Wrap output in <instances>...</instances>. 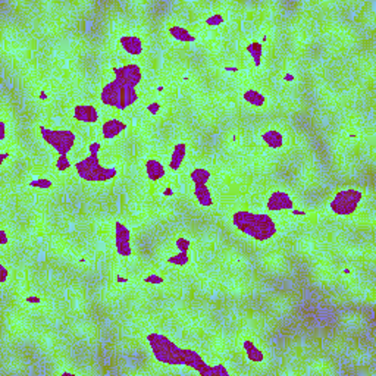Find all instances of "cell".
Returning <instances> with one entry per match:
<instances>
[{
    "label": "cell",
    "mask_w": 376,
    "mask_h": 376,
    "mask_svg": "<svg viewBox=\"0 0 376 376\" xmlns=\"http://www.w3.org/2000/svg\"><path fill=\"white\" fill-rule=\"evenodd\" d=\"M232 224L238 231L246 235H250L259 243L268 241L276 235L275 221L265 213H251V212H237L232 216Z\"/></svg>",
    "instance_id": "6da1fadb"
},
{
    "label": "cell",
    "mask_w": 376,
    "mask_h": 376,
    "mask_svg": "<svg viewBox=\"0 0 376 376\" xmlns=\"http://www.w3.org/2000/svg\"><path fill=\"white\" fill-rule=\"evenodd\" d=\"M138 99V94L134 87L125 85L116 80L106 84L102 90L100 100L106 106H112L115 109L124 110L128 106L134 104Z\"/></svg>",
    "instance_id": "7a4b0ae2"
},
{
    "label": "cell",
    "mask_w": 376,
    "mask_h": 376,
    "mask_svg": "<svg viewBox=\"0 0 376 376\" xmlns=\"http://www.w3.org/2000/svg\"><path fill=\"white\" fill-rule=\"evenodd\" d=\"M147 341L157 361L172 366L182 364V348H179L167 336L160 334H150Z\"/></svg>",
    "instance_id": "3957f363"
},
{
    "label": "cell",
    "mask_w": 376,
    "mask_h": 376,
    "mask_svg": "<svg viewBox=\"0 0 376 376\" xmlns=\"http://www.w3.org/2000/svg\"><path fill=\"white\" fill-rule=\"evenodd\" d=\"M77 173L81 179L88 182H104L112 179L116 175L115 167H103L99 162L97 153L90 154L87 159H83L75 163Z\"/></svg>",
    "instance_id": "277c9868"
},
{
    "label": "cell",
    "mask_w": 376,
    "mask_h": 376,
    "mask_svg": "<svg viewBox=\"0 0 376 376\" xmlns=\"http://www.w3.org/2000/svg\"><path fill=\"white\" fill-rule=\"evenodd\" d=\"M361 197H363V193L358 190H344L335 194L329 208L335 215L347 216L355 212Z\"/></svg>",
    "instance_id": "5b68a950"
},
{
    "label": "cell",
    "mask_w": 376,
    "mask_h": 376,
    "mask_svg": "<svg viewBox=\"0 0 376 376\" xmlns=\"http://www.w3.org/2000/svg\"><path fill=\"white\" fill-rule=\"evenodd\" d=\"M40 134L43 140L50 144L59 154H66L75 144V134L72 131H55L46 126H40Z\"/></svg>",
    "instance_id": "8992f818"
},
{
    "label": "cell",
    "mask_w": 376,
    "mask_h": 376,
    "mask_svg": "<svg viewBox=\"0 0 376 376\" xmlns=\"http://www.w3.org/2000/svg\"><path fill=\"white\" fill-rule=\"evenodd\" d=\"M115 80L129 85V87H137L138 83L141 81V68L137 63H129V65H124L121 68H115Z\"/></svg>",
    "instance_id": "52a82bcc"
},
{
    "label": "cell",
    "mask_w": 376,
    "mask_h": 376,
    "mask_svg": "<svg viewBox=\"0 0 376 376\" xmlns=\"http://www.w3.org/2000/svg\"><path fill=\"white\" fill-rule=\"evenodd\" d=\"M129 240H131V235H129V231L126 230V227L121 222H116L115 224V246H116L118 254H121L122 257H128L132 253Z\"/></svg>",
    "instance_id": "ba28073f"
},
{
    "label": "cell",
    "mask_w": 376,
    "mask_h": 376,
    "mask_svg": "<svg viewBox=\"0 0 376 376\" xmlns=\"http://www.w3.org/2000/svg\"><path fill=\"white\" fill-rule=\"evenodd\" d=\"M268 210L271 212H279V210H291L294 208V202L285 191H275L271 194L266 203Z\"/></svg>",
    "instance_id": "9c48e42d"
},
{
    "label": "cell",
    "mask_w": 376,
    "mask_h": 376,
    "mask_svg": "<svg viewBox=\"0 0 376 376\" xmlns=\"http://www.w3.org/2000/svg\"><path fill=\"white\" fill-rule=\"evenodd\" d=\"M182 364L194 369L196 372H199L203 376H205L206 370L209 369V364H206V361L202 358V355L190 348H182Z\"/></svg>",
    "instance_id": "30bf717a"
},
{
    "label": "cell",
    "mask_w": 376,
    "mask_h": 376,
    "mask_svg": "<svg viewBox=\"0 0 376 376\" xmlns=\"http://www.w3.org/2000/svg\"><path fill=\"white\" fill-rule=\"evenodd\" d=\"M74 118L80 122L96 124L99 121V112L94 106L80 104V106H75V109H74Z\"/></svg>",
    "instance_id": "8fae6325"
},
{
    "label": "cell",
    "mask_w": 376,
    "mask_h": 376,
    "mask_svg": "<svg viewBox=\"0 0 376 376\" xmlns=\"http://www.w3.org/2000/svg\"><path fill=\"white\" fill-rule=\"evenodd\" d=\"M119 44L128 55H132V56H138L143 52V43L135 36H122L119 39Z\"/></svg>",
    "instance_id": "7c38bea8"
},
{
    "label": "cell",
    "mask_w": 376,
    "mask_h": 376,
    "mask_svg": "<svg viewBox=\"0 0 376 376\" xmlns=\"http://www.w3.org/2000/svg\"><path fill=\"white\" fill-rule=\"evenodd\" d=\"M124 129H126V125L119 121V119H110V121H106L102 126V132H103V137L106 140H112L115 137H118Z\"/></svg>",
    "instance_id": "4fadbf2b"
},
{
    "label": "cell",
    "mask_w": 376,
    "mask_h": 376,
    "mask_svg": "<svg viewBox=\"0 0 376 376\" xmlns=\"http://www.w3.org/2000/svg\"><path fill=\"white\" fill-rule=\"evenodd\" d=\"M194 197H196V200L199 202V205H202V206H205V208H210V206L213 205L210 190H209V187H208L206 184H199V185H196V188H194Z\"/></svg>",
    "instance_id": "5bb4252c"
},
{
    "label": "cell",
    "mask_w": 376,
    "mask_h": 376,
    "mask_svg": "<svg viewBox=\"0 0 376 376\" xmlns=\"http://www.w3.org/2000/svg\"><path fill=\"white\" fill-rule=\"evenodd\" d=\"M185 153H187V144L185 143H179L173 147L172 156H170V162H169V167L172 170H178L185 159Z\"/></svg>",
    "instance_id": "9a60e30c"
},
{
    "label": "cell",
    "mask_w": 376,
    "mask_h": 376,
    "mask_svg": "<svg viewBox=\"0 0 376 376\" xmlns=\"http://www.w3.org/2000/svg\"><path fill=\"white\" fill-rule=\"evenodd\" d=\"M146 173L150 181H159L165 175V167L159 160L150 159L146 162Z\"/></svg>",
    "instance_id": "2e32d148"
},
{
    "label": "cell",
    "mask_w": 376,
    "mask_h": 376,
    "mask_svg": "<svg viewBox=\"0 0 376 376\" xmlns=\"http://www.w3.org/2000/svg\"><path fill=\"white\" fill-rule=\"evenodd\" d=\"M262 138L266 143V146L271 148H281L284 144V138H282L281 132H278L275 129H269V131L263 132Z\"/></svg>",
    "instance_id": "e0dca14e"
},
{
    "label": "cell",
    "mask_w": 376,
    "mask_h": 376,
    "mask_svg": "<svg viewBox=\"0 0 376 376\" xmlns=\"http://www.w3.org/2000/svg\"><path fill=\"white\" fill-rule=\"evenodd\" d=\"M169 34L175 39V40H179V42H184V43H194L196 42V37L182 27H170L169 28Z\"/></svg>",
    "instance_id": "ac0fdd59"
},
{
    "label": "cell",
    "mask_w": 376,
    "mask_h": 376,
    "mask_svg": "<svg viewBox=\"0 0 376 376\" xmlns=\"http://www.w3.org/2000/svg\"><path fill=\"white\" fill-rule=\"evenodd\" d=\"M244 100L247 103H250L251 106H257V107L265 106V103H266L265 96L262 93H259L257 90H247L244 93Z\"/></svg>",
    "instance_id": "d6986e66"
},
{
    "label": "cell",
    "mask_w": 376,
    "mask_h": 376,
    "mask_svg": "<svg viewBox=\"0 0 376 376\" xmlns=\"http://www.w3.org/2000/svg\"><path fill=\"white\" fill-rule=\"evenodd\" d=\"M244 348H246L247 357H249L251 361L259 363V361H263V360H265V354L262 353V350L256 348L251 341H244Z\"/></svg>",
    "instance_id": "ffe728a7"
},
{
    "label": "cell",
    "mask_w": 376,
    "mask_h": 376,
    "mask_svg": "<svg viewBox=\"0 0 376 376\" xmlns=\"http://www.w3.org/2000/svg\"><path fill=\"white\" fill-rule=\"evenodd\" d=\"M247 52L250 53V56H251L254 65H256V66H260V63H262V55H263V47H262V44H260L259 42H253V43H250V44L247 46Z\"/></svg>",
    "instance_id": "44dd1931"
},
{
    "label": "cell",
    "mask_w": 376,
    "mask_h": 376,
    "mask_svg": "<svg viewBox=\"0 0 376 376\" xmlns=\"http://www.w3.org/2000/svg\"><path fill=\"white\" fill-rule=\"evenodd\" d=\"M190 178L191 181L199 185V184H208V181L210 179V172L208 169H203V167H196L194 170H191L190 173Z\"/></svg>",
    "instance_id": "7402d4cb"
},
{
    "label": "cell",
    "mask_w": 376,
    "mask_h": 376,
    "mask_svg": "<svg viewBox=\"0 0 376 376\" xmlns=\"http://www.w3.org/2000/svg\"><path fill=\"white\" fill-rule=\"evenodd\" d=\"M167 263L169 265H173V266H185L188 263V254L187 251H179L178 254H173L167 259Z\"/></svg>",
    "instance_id": "603a6c76"
},
{
    "label": "cell",
    "mask_w": 376,
    "mask_h": 376,
    "mask_svg": "<svg viewBox=\"0 0 376 376\" xmlns=\"http://www.w3.org/2000/svg\"><path fill=\"white\" fill-rule=\"evenodd\" d=\"M230 372L227 370V367L224 364H216L213 367L209 366V369L206 370L205 376H228Z\"/></svg>",
    "instance_id": "cb8c5ba5"
},
{
    "label": "cell",
    "mask_w": 376,
    "mask_h": 376,
    "mask_svg": "<svg viewBox=\"0 0 376 376\" xmlns=\"http://www.w3.org/2000/svg\"><path fill=\"white\" fill-rule=\"evenodd\" d=\"M69 166H71V163H69L66 154H61V156L58 157V160H56V167H58L61 172H65L66 169H69Z\"/></svg>",
    "instance_id": "d4e9b609"
},
{
    "label": "cell",
    "mask_w": 376,
    "mask_h": 376,
    "mask_svg": "<svg viewBox=\"0 0 376 376\" xmlns=\"http://www.w3.org/2000/svg\"><path fill=\"white\" fill-rule=\"evenodd\" d=\"M31 185H33V187H37V188H50V187H52V181L40 178V179L31 181Z\"/></svg>",
    "instance_id": "484cf974"
},
{
    "label": "cell",
    "mask_w": 376,
    "mask_h": 376,
    "mask_svg": "<svg viewBox=\"0 0 376 376\" xmlns=\"http://www.w3.org/2000/svg\"><path fill=\"white\" fill-rule=\"evenodd\" d=\"M188 246H190V241H188L187 238L179 237V238L176 240V247L179 249V251H187V250H188Z\"/></svg>",
    "instance_id": "4316f807"
},
{
    "label": "cell",
    "mask_w": 376,
    "mask_h": 376,
    "mask_svg": "<svg viewBox=\"0 0 376 376\" xmlns=\"http://www.w3.org/2000/svg\"><path fill=\"white\" fill-rule=\"evenodd\" d=\"M222 21H224L222 15L216 14V15H212V17L208 20V24H209V25H219V24H222Z\"/></svg>",
    "instance_id": "83f0119b"
},
{
    "label": "cell",
    "mask_w": 376,
    "mask_h": 376,
    "mask_svg": "<svg viewBox=\"0 0 376 376\" xmlns=\"http://www.w3.org/2000/svg\"><path fill=\"white\" fill-rule=\"evenodd\" d=\"M146 282H148V284H162L163 279L157 275H150V276L146 278Z\"/></svg>",
    "instance_id": "f1b7e54d"
},
{
    "label": "cell",
    "mask_w": 376,
    "mask_h": 376,
    "mask_svg": "<svg viewBox=\"0 0 376 376\" xmlns=\"http://www.w3.org/2000/svg\"><path fill=\"white\" fill-rule=\"evenodd\" d=\"M0 275H2V278H0V282H6V278H8V269L5 265H0Z\"/></svg>",
    "instance_id": "f546056e"
},
{
    "label": "cell",
    "mask_w": 376,
    "mask_h": 376,
    "mask_svg": "<svg viewBox=\"0 0 376 376\" xmlns=\"http://www.w3.org/2000/svg\"><path fill=\"white\" fill-rule=\"evenodd\" d=\"M6 138V124H5V121H2L0 122V140H5Z\"/></svg>",
    "instance_id": "4dcf8cb0"
},
{
    "label": "cell",
    "mask_w": 376,
    "mask_h": 376,
    "mask_svg": "<svg viewBox=\"0 0 376 376\" xmlns=\"http://www.w3.org/2000/svg\"><path fill=\"white\" fill-rule=\"evenodd\" d=\"M159 109H160V106H159V103H157V102H153V103H150V104H148V112H150V113H153V115H156V113L159 112Z\"/></svg>",
    "instance_id": "1f68e13d"
},
{
    "label": "cell",
    "mask_w": 376,
    "mask_h": 376,
    "mask_svg": "<svg viewBox=\"0 0 376 376\" xmlns=\"http://www.w3.org/2000/svg\"><path fill=\"white\" fill-rule=\"evenodd\" d=\"M0 243H2V246H6V244H8V238H6L5 230H0Z\"/></svg>",
    "instance_id": "d6a6232c"
},
{
    "label": "cell",
    "mask_w": 376,
    "mask_h": 376,
    "mask_svg": "<svg viewBox=\"0 0 376 376\" xmlns=\"http://www.w3.org/2000/svg\"><path fill=\"white\" fill-rule=\"evenodd\" d=\"M99 148H100V144H99V143H94V144H91V146H90V153H91V154H94V153H97V151H99Z\"/></svg>",
    "instance_id": "836d02e7"
},
{
    "label": "cell",
    "mask_w": 376,
    "mask_h": 376,
    "mask_svg": "<svg viewBox=\"0 0 376 376\" xmlns=\"http://www.w3.org/2000/svg\"><path fill=\"white\" fill-rule=\"evenodd\" d=\"M6 157H8V153H3V154H2V157H0V162H3Z\"/></svg>",
    "instance_id": "e575fe53"
}]
</instances>
